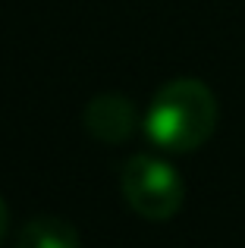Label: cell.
Instances as JSON below:
<instances>
[{
    "label": "cell",
    "mask_w": 245,
    "mask_h": 248,
    "mask_svg": "<svg viewBox=\"0 0 245 248\" xmlns=\"http://www.w3.org/2000/svg\"><path fill=\"white\" fill-rule=\"evenodd\" d=\"M217 97L198 79H173L151 97L145 132L151 145L170 154L198 151L217 129Z\"/></svg>",
    "instance_id": "obj_1"
},
{
    "label": "cell",
    "mask_w": 245,
    "mask_h": 248,
    "mask_svg": "<svg viewBox=\"0 0 245 248\" xmlns=\"http://www.w3.org/2000/svg\"><path fill=\"white\" fill-rule=\"evenodd\" d=\"M120 188L126 204L138 217L164 223L176 217L185 201V182L176 173V167L154 154H132L122 167Z\"/></svg>",
    "instance_id": "obj_2"
},
{
    "label": "cell",
    "mask_w": 245,
    "mask_h": 248,
    "mask_svg": "<svg viewBox=\"0 0 245 248\" xmlns=\"http://www.w3.org/2000/svg\"><path fill=\"white\" fill-rule=\"evenodd\" d=\"M82 126L104 145H122L138 126L135 104L120 91H104L94 94L82 110Z\"/></svg>",
    "instance_id": "obj_3"
},
{
    "label": "cell",
    "mask_w": 245,
    "mask_h": 248,
    "mask_svg": "<svg viewBox=\"0 0 245 248\" xmlns=\"http://www.w3.org/2000/svg\"><path fill=\"white\" fill-rule=\"evenodd\" d=\"M19 248H82V236L63 217H35L19 232Z\"/></svg>",
    "instance_id": "obj_4"
},
{
    "label": "cell",
    "mask_w": 245,
    "mask_h": 248,
    "mask_svg": "<svg viewBox=\"0 0 245 248\" xmlns=\"http://www.w3.org/2000/svg\"><path fill=\"white\" fill-rule=\"evenodd\" d=\"M6 226H10V207H6V201L0 198V242L6 239Z\"/></svg>",
    "instance_id": "obj_5"
}]
</instances>
